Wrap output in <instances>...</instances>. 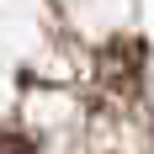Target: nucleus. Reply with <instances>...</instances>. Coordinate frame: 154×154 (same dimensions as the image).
<instances>
[{"instance_id": "nucleus-1", "label": "nucleus", "mask_w": 154, "mask_h": 154, "mask_svg": "<svg viewBox=\"0 0 154 154\" xmlns=\"http://www.w3.org/2000/svg\"><path fill=\"white\" fill-rule=\"evenodd\" d=\"M143 75V43L138 37H117V43L101 48V59H96V80H106L112 91H133Z\"/></svg>"}, {"instance_id": "nucleus-2", "label": "nucleus", "mask_w": 154, "mask_h": 154, "mask_svg": "<svg viewBox=\"0 0 154 154\" xmlns=\"http://www.w3.org/2000/svg\"><path fill=\"white\" fill-rule=\"evenodd\" d=\"M0 154H37V143L27 133H11V128H0Z\"/></svg>"}]
</instances>
